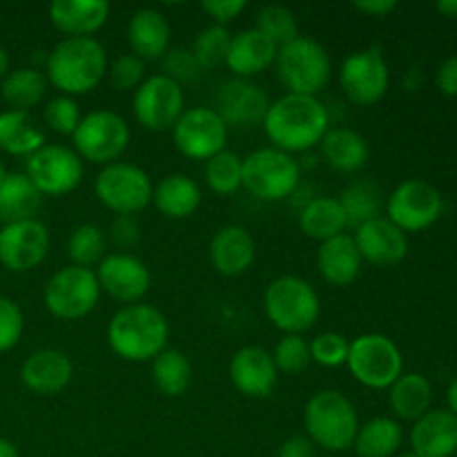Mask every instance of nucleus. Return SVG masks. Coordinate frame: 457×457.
Here are the masks:
<instances>
[{
    "label": "nucleus",
    "mask_w": 457,
    "mask_h": 457,
    "mask_svg": "<svg viewBox=\"0 0 457 457\" xmlns=\"http://www.w3.org/2000/svg\"><path fill=\"white\" fill-rule=\"evenodd\" d=\"M262 125L272 145L293 156L320 145L330 129V116L317 96L284 94L270 103Z\"/></svg>",
    "instance_id": "nucleus-1"
},
{
    "label": "nucleus",
    "mask_w": 457,
    "mask_h": 457,
    "mask_svg": "<svg viewBox=\"0 0 457 457\" xmlns=\"http://www.w3.org/2000/svg\"><path fill=\"white\" fill-rule=\"evenodd\" d=\"M45 76L61 96L89 94L107 76V52L96 38H62L45 61Z\"/></svg>",
    "instance_id": "nucleus-2"
},
{
    "label": "nucleus",
    "mask_w": 457,
    "mask_h": 457,
    "mask_svg": "<svg viewBox=\"0 0 457 457\" xmlns=\"http://www.w3.org/2000/svg\"><path fill=\"white\" fill-rule=\"evenodd\" d=\"M170 326L150 303L119 308L107 324V344L125 361H152L168 344Z\"/></svg>",
    "instance_id": "nucleus-3"
},
{
    "label": "nucleus",
    "mask_w": 457,
    "mask_h": 457,
    "mask_svg": "<svg viewBox=\"0 0 457 457\" xmlns=\"http://www.w3.org/2000/svg\"><path fill=\"white\" fill-rule=\"evenodd\" d=\"M303 427L312 445L330 453H344L353 449L360 431V418L355 404L344 393L326 388L306 402Z\"/></svg>",
    "instance_id": "nucleus-4"
},
{
    "label": "nucleus",
    "mask_w": 457,
    "mask_h": 457,
    "mask_svg": "<svg viewBox=\"0 0 457 457\" xmlns=\"http://www.w3.org/2000/svg\"><path fill=\"white\" fill-rule=\"evenodd\" d=\"M263 311L272 326L279 328L281 333L302 335L320 320V295L302 277H277L263 293Z\"/></svg>",
    "instance_id": "nucleus-5"
},
{
    "label": "nucleus",
    "mask_w": 457,
    "mask_h": 457,
    "mask_svg": "<svg viewBox=\"0 0 457 457\" xmlns=\"http://www.w3.org/2000/svg\"><path fill=\"white\" fill-rule=\"evenodd\" d=\"M275 71L279 83L288 89L286 94L317 96L330 83L333 62L324 45L299 36L293 43L277 49Z\"/></svg>",
    "instance_id": "nucleus-6"
},
{
    "label": "nucleus",
    "mask_w": 457,
    "mask_h": 457,
    "mask_svg": "<svg viewBox=\"0 0 457 457\" xmlns=\"http://www.w3.org/2000/svg\"><path fill=\"white\" fill-rule=\"evenodd\" d=\"M346 366L361 386L375 388V391L391 388L395 379L404 373L400 348L382 333H366L353 339Z\"/></svg>",
    "instance_id": "nucleus-7"
},
{
    "label": "nucleus",
    "mask_w": 457,
    "mask_h": 457,
    "mask_svg": "<svg viewBox=\"0 0 457 457\" xmlns=\"http://www.w3.org/2000/svg\"><path fill=\"white\" fill-rule=\"evenodd\" d=\"M241 187L254 199L284 201L299 187V163L277 147H262L250 152L244 159V177Z\"/></svg>",
    "instance_id": "nucleus-8"
},
{
    "label": "nucleus",
    "mask_w": 457,
    "mask_h": 457,
    "mask_svg": "<svg viewBox=\"0 0 457 457\" xmlns=\"http://www.w3.org/2000/svg\"><path fill=\"white\" fill-rule=\"evenodd\" d=\"M94 195L98 204L119 217V214H137L152 204L154 183L150 174L134 163L116 161L105 165L96 174L94 181Z\"/></svg>",
    "instance_id": "nucleus-9"
},
{
    "label": "nucleus",
    "mask_w": 457,
    "mask_h": 457,
    "mask_svg": "<svg viewBox=\"0 0 457 457\" xmlns=\"http://www.w3.org/2000/svg\"><path fill=\"white\" fill-rule=\"evenodd\" d=\"M71 138H74V152L80 159L105 168L116 163L128 150L129 125L116 112L94 110L80 119Z\"/></svg>",
    "instance_id": "nucleus-10"
},
{
    "label": "nucleus",
    "mask_w": 457,
    "mask_h": 457,
    "mask_svg": "<svg viewBox=\"0 0 457 457\" xmlns=\"http://www.w3.org/2000/svg\"><path fill=\"white\" fill-rule=\"evenodd\" d=\"M43 299L45 308L56 320H83L98 306V299H101L96 272L79 266L61 268L49 277Z\"/></svg>",
    "instance_id": "nucleus-11"
},
{
    "label": "nucleus",
    "mask_w": 457,
    "mask_h": 457,
    "mask_svg": "<svg viewBox=\"0 0 457 457\" xmlns=\"http://www.w3.org/2000/svg\"><path fill=\"white\" fill-rule=\"evenodd\" d=\"M391 71L378 45L348 54L339 67V85L353 105L370 107L382 101L388 92Z\"/></svg>",
    "instance_id": "nucleus-12"
},
{
    "label": "nucleus",
    "mask_w": 457,
    "mask_h": 457,
    "mask_svg": "<svg viewBox=\"0 0 457 457\" xmlns=\"http://www.w3.org/2000/svg\"><path fill=\"white\" fill-rule=\"evenodd\" d=\"M83 159L71 147L45 143L27 156L25 177L43 196H62L74 192L83 181Z\"/></svg>",
    "instance_id": "nucleus-13"
},
{
    "label": "nucleus",
    "mask_w": 457,
    "mask_h": 457,
    "mask_svg": "<svg viewBox=\"0 0 457 457\" xmlns=\"http://www.w3.org/2000/svg\"><path fill=\"white\" fill-rule=\"evenodd\" d=\"M445 210L440 190L422 179H409L391 192L386 201L388 221L402 232H422L431 228Z\"/></svg>",
    "instance_id": "nucleus-14"
},
{
    "label": "nucleus",
    "mask_w": 457,
    "mask_h": 457,
    "mask_svg": "<svg viewBox=\"0 0 457 457\" xmlns=\"http://www.w3.org/2000/svg\"><path fill=\"white\" fill-rule=\"evenodd\" d=\"M132 112L138 125L150 132H165L186 112V96L181 85L165 74H154L134 89Z\"/></svg>",
    "instance_id": "nucleus-15"
},
{
    "label": "nucleus",
    "mask_w": 457,
    "mask_h": 457,
    "mask_svg": "<svg viewBox=\"0 0 457 457\" xmlns=\"http://www.w3.org/2000/svg\"><path fill=\"white\" fill-rule=\"evenodd\" d=\"M177 150L192 161H208L226 150L228 125L212 107H190L174 123Z\"/></svg>",
    "instance_id": "nucleus-16"
},
{
    "label": "nucleus",
    "mask_w": 457,
    "mask_h": 457,
    "mask_svg": "<svg viewBox=\"0 0 457 457\" xmlns=\"http://www.w3.org/2000/svg\"><path fill=\"white\" fill-rule=\"evenodd\" d=\"M49 230L38 219L7 223L0 228V263L12 272H29L49 253Z\"/></svg>",
    "instance_id": "nucleus-17"
},
{
    "label": "nucleus",
    "mask_w": 457,
    "mask_h": 457,
    "mask_svg": "<svg viewBox=\"0 0 457 457\" xmlns=\"http://www.w3.org/2000/svg\"><path fill=\"white\" fill-rule=\"evenodd\" d=\"M94 272H96L101 293H107L125 306L141 303L152 286L150 268L129 253L105 254Z\"/></svg>",
    "instance_id": "nucleus-18"
},
{
    "label": "nucleus",
    "mask_w": 457,
    "mask_h": 457,
    "mask_svg": "<svg viewBox=\"0 0 457 457\" xmlns=\"http://www.w3.org/2000/svg\"><path fill=\"white\" fill-rule=\"evenodd\" d=\"M270 98L257 83L245 79H232L219 85L212 110L230 128H257L266 119Z\"/></svg>",
    "instance_id": "nucleus-19"
},
{
    "label": "nucleus",
    "mask_w": 457,
    "mask_h": 457,
    "mask_svg": "<svg viewBox=\"0 0 457 457\" xmlns=\"http://www.w3.org/2000/svg\"><path fill=\"white\" fill-rule=\"evenodd\" d=\"M232 379V386L245 397L253 400H263L270 397L279 379L272 353L262 346H244L232 355L230 369H228Z\"/></svg>",
    "instance_id": "nucleus-20"
},
{
    "label": "nucleus",
    "mask_w": 457,
    "mask_h": 457,
    "mask_svg": "<svg viewBox=\"0 0 457 457\" xmlns=\"http://www.w3.org/2000/svg\"><path fill=\"white\" fill-rule=\"evenodd\" d=\"M353 239H355L361 259L379 268L397 266L409 254V237L386 217H378L355 228Z\"/></svg>",
    "instance_id": "nucleus-21"
},
{
    "label": "nucleus",
    "mask_w": 457,
    "mask_h": 457,
    "mask_svg": "<svg viewBox=\"0 0 457 457\" xmlns=\"http://www.w3.org/2000/svg\"><path fill=\"white\" fill-rule=\"evenodd\" d=\"M71 378H74V364L70 355L58 348H40L31 353L21 366V379L25 388L40 397H52L65 391Z\"/></svg>",
    "instance_id": "nucleus-22"
},
{
    "label": "nucleus",
    "mask_w": 457,
    "mask_h": 457,
    "mask_svg": "<svg viewBox=\"0 0 457 457\" xmlns=\"http://www.w3.org/2000/svg\"><path fill=\"white\" fill-rule=\"evenodd\" d=\"M107 0H54L49 21L65 38H92L110 18Z\"/></svg>",
    "instance_id": "nucleus-23"
},
{
    "label": "nucleus",
    "mask_w": 457,
    "mask_h": 457,
    "mask_svg": "<svg viewBox=\"0 0 457 457\" xmlns=\"http://www.w3.org/2000/svg\"><path fill=\"white\" fill-rule=\"evenodd\" d=\"M411 446L420 457H453L457 453V415L428 411L411 428Z\"/></svg>",
    "instance_id": "nucleus-24"
},
{
    "label": "nucleus",
    "mask_w": 457,
    "mask_h": 457,
    "mask_svg": "<svg viewBox=\"0 0 457 457\" xmlns=\"http://www.w3.org/2000/svg\"><path fill=\"white\" fill-rule=\"evenodd\" d=\"M172 27L159 9H138L128 22V43L141 61H161L168 54Z\"/></svg>",
    "instance_id": "nucleus-25"
},
{
    "label": "nucleus",
    "mask_w": 457,
    "mask_h": 457,
    "mask_svg": "<svg viewBox=\"0 0 457 457\" xmlns=\"http://www.w3.org/2000/svg\"><path fill=\"white\" fill-rule=\"evenodd\" d=\"M253 235L244 226H223L210 241V262L223 277H241L254 263Z\"/></svg>",
    "instance_id": "nucleus-26"
},
{
    "label": "nucleus",
    "mask_w": 457,
    "mask_h": 457,
    "mask_svg": "<svg viewBox=\"0 0 457 457\" xmlns=\"http://www.w3.org/2000/svg\"><path fill=\"white\" fill-rule=\"evenodd\" d=\"M277 45L259 29H244L232 36L230 49L226 56V67L235 79H253L270 65H275Z\"/></svg>",
    "instance_id": "nucleus-27"
},
{
    "label": "nucleus",
    "mask_w": 457,
    "mask_h": 457,
    "mask_svg": "<svg viewBox=\"0 0 457 457\" xmlns=\"http://www.w3.org/2000/svg\"><path fill=\"white\" fill-rule=\"evenodd\" d=\"M361 263H364V259L357 250L355 239L346 232L328 241H321L320 250H317L320 275L324 277L326 284L337 286V288L351 286L360 277Z\"/></svg>",
    "instance_id": "nucleus-28"
},
{
    "label": "nucleus",
    "mask_w": 457,
    "mask_h": 457,
    "mask_svg": "<svg viewBox=\"0 0 457 457\" xmlns=\"http://www.w3.org/2000/svg\"><path fill=\"white\" fill-rule=\"evenodd\" d=\"M321 159L326 165L342 174H353L369 163V143L351 128H333L320 143Z\"/></svg>",
    "instance_id": "nucleus-29"
},
{
    "label": "nucleus",
    "mask_w": 457,
    "mask_h": 457,
    "mask_svg": "<svg viewBox=\"0 0 457 457\" xmlns=\"http://www.w3.org/2000/svg\"><path fill=\"white\" fill-rule=\"evenodd\" d=\"M152 204L165 219L181 221V219L192 217L199 210L201 187L187 174H168L154 186Z\"/></svg>",
    "instance_id": "nucleus-30"
},
{
    "label": "nucleus",
    "mask_w": 457,
    "mask_h": 457,
    "mask_svg": "<svg viewBox=\"0 0 457 457\" xmlns=\"http://www.w3.org/2000/svg\"><path fill=\"white\" fill-rule=\"evenodd\" d=\"M43 195L36 190L34 183L25 177V172H7L4 181L0 183V221L18 223L36 219Z\"/></svg>",
    "instance_id": "nucleus-31"
},
{
    "label": "nucleus",
    "mask_w": 457,
    "mask_h": 457,
    "mask_svg": "<svg viewBox=\"0 0 457 457\" xmlns=\"http://www.w3.org/2000/svg\"><path fill=\"white\" fill-rule=\"evenodd\" d=\"M433 388L424 375L420 373H402L388 388V404L395 418L418 422L422 415L431 411Z\"/></svg>",
    "instance_id": "nucleus-32"
},
{
    "label": "nucleus",
    "mask_w": 457,
    "mask_h": 457,
    "mask_svg": "<svg viewBox=\"0 0 457 457\" xmlns=\"http://www.w3.org/2000/svg\"><path fill=\"white\" fill-rule=\"evenodd\" d=\"M299 228L308 239L328 241L333 237L344 235L348 228L346 214H344L339 199L333 196H317L311 199L299 212Z\"/></svg>",
    "instance_id": "nucleus-33"
},
{
    "label": "nucleus",
    "mask_w": 457,
    "mask_h": 457,
    "mask_svg": "<svg viewBox=\"0 0 457 457\" xmlns=\"http://www.w3.org/2000/svg\"><path fill=\"white\" fill-rule=\"evenodd\" d=\"M45 132L29 112L7 110L0 114V150L13 156H31L45 145Z\"/></svg>",
    "instance_id": "nucleus-34"
},
{
    "label": "nucleus",
    "mask_w": 457,
    "mask_h": 457,
    "mask_svg": "<svg viewBox=\"0 0 457 457\" xmlns=\"http://www.w3.org/2000/svg\"><path fill=\"white\" fill-rule=\"evenodd\" d=\"M49 87V80L45 71L36 67H21V70L9 71L0 83V96L7 103L9 110L29 112L45 98Z\"/></svg>",
    "instance_id": "nucleus-35"
},
{
    "label": "nucleus",
    "mask_w": 457,
    "mask_h": 457,
    "mask_svg": "<svg viewBox=\"0 0 457 457\" xmlns=\"http://www.w3.org/2000/svg\"><path fill=\"white\" fill-rule=\"evenodd\" d=\"M404 433L397 420L373 418L366 424H360L353 449L360 457H393L400 451Z\"/></svg>",
    "instance_id": "nucleus-36"
},
{
    "label": "nucleus",
    "mask_w": 457,
    "mask_h": 457,
    "mask_svg": "<svg viewBox=\"0 0 457 457\" xmlns=\"http://www.w3.org/2000/svg\"><path fill=\"white\" fill-rule=\"evenodd\" d=\"M152 382L165 397H181L192 384V364L186 353L165 348L152 360Z\"/></svg>",
    "instance_id": "nucleus-37"
},
{
    "label": "nucleus",
    "mask_w": 457,
    "mask_h": 457,
    "mask_svg": "<svg viewBox=\"0 0 457 457\" xmlns=\"http://www.w3.org/2000/svg\"><path fill=\"white\" fill-rule=\"evenodd\" d=\"M344 214H346L348 228H360L373 221L382 212V192L370 181H355L344 187L339 196Z\"/></svg>",
    "instance_id": "nucleus-38"
},
{
    "label": "nucleus",
    "mask_w": 457,
    "mask_h": 457,
    "mask_svg": "<svg viewBox=\"0 0 457 457\" xmlns=\"http://www.w3.org/2000/svg\"><path fill=\"white\" fill-rule=\"evenodd\" d=\"M105 250L107 235L96 223H80V226H76L65 245V253L70 257L71 266L89 268V270L103 262Z\"/></svg>",
    "instance_id": "nucleus-39"
},
{
    "label": "nucleus",
    "mask_w": 457,
    "mask_h": 457,
    "mask_svg": "<svg viewBox=\"0 0 457 457\" xmlns=\"http://www.w3.org/2000/svg\"><path fill=\"white\" fill-rule=\"evenodd\" d=\"M205 186L219 196L235 195L241 187V177H244V159L237 152L223 150L214 154L212 159L205 161Z\"/></svg>",
    "instance_id": "nucleus-40"
},
{
    "label": "nucleus",
    "mask_w": 457,
    "mask_h": 457,
    "mask_svg": "<svg viewBox=\"0 0 457 457\" xmlns=\"http://www.w3.org/2000/svg\"><path fill=\"white\" fill-rule=\"evenodd\" d=\"M254 29L262 31V34L266 36V38H270L277 47H284V45L299 38L297 18H295V13L290 12L288 7H284V4H266V7L259 9Z\"/></svg>",
    "instance_id": "nucleus-41"
},
{
    "label": "nucleus",
    "mask_w": 457,
    "mask_h": 457,
    "mask_svg": "<svg viewBox=\"0 0 457 457\" xmlns=\"http://www.w3.org/2000/svg\"><path fill=\"white\" fill-rule=\"evenodd\" d=\"M232 34L228 31V27L223 25H208L205 29H201L196 34L195 43H192V54L199 61V65L204 70H210V67L226 65L228 49H230Z\"/></svg>",
    "instance_id": "nucleus-42"
},
{
    "label": "nucleus",
    "mask_w": 457,
    "mask_h": 457,
    "mask_svg": "<svg viewBox=\"0 0 457 457\" xmlns=\"http://www.w3.org/2000/svg\"><path fill=\"white\" fill-rule=\"evenodd\" d=\"M272 360L279 373L299 375L311 364V348L302 335H284L272 351Z\"/></svg>",
    "instance_id": "nucleus-43"
},
{
    "label": "nucleus",
    "mask_w": 457,
    "mask_h": 457,
    "mask_svg": "<svg viewBox=\"0 0 457 457\" xmlns=\"http://www.w3.org/2000/svg\"><path fill=\"white\" fill-rule=\"evenodd\" d=\"M311 348V361H317L324 369H339L346 364L351 339L342 333H321L308 344Z\"/></svg>",
    "instance_id": "nucleus-44"
},
{
    "label": "nucleus",
    "mask_w": 457,
    "mask_h": 457,
    "mask_svg": "<svg viewBox=\"0 0 457 457\" xmlns=\"http://www.w3.org/2000/svg\"><path fill=\"white\" fill-rule=\"evenodd\" d=\"M43 119H45V125H47L52 132L71 137V134L76 132V128H79L83 114H80V107L74 98L56 96L45 105Z\"/></svg>",
    "instance_id": "nucleus-45"
},
{
    "label": "nucleus",
    "mask_w": 457,
    "mask_h": 457,
    "mask_svg": "<svg viewBox=\"0 0 457 457\" xmlns=\"http://www.w3.org/2000/svg\"><path fill=\"white\" fill-rule=\"evenodd\" d=\"M161 61H163V74L177 85L199 83L205 71L195 58L192 49L187 47H170Z\"/></svg>",
    "instance_id": "nucleus-46"
},
{
    "label": "nucleus",
    "mask_w": 457,
    "mask_h": 457,
    "mask_svg": "<svg viewBox=\"0 0 457 457\" xmlns=\"http://www.w3.org/2000/svg\"><path fill=\"white\" fill-rule=\"evenodd\" d=\"M107 79L116 92H129L137 89L138 85L145 80V61H141L134 54H120L114 58L110 67H107Z\"/></svg>",
    "instance_id": "nucleus-47"
},
{
    "label": "nucleus",
    "mask_w": 457,
    "mask_h": 457,
    "mask_svg": "<svg viewBox=\"0 0 457 457\" xmlns=\"http://www.w3.org/2000/svg\"><path fill=\"white\" fill-rule=\"evenodd\" d=\"M25 330V317L13 299L0 295V353H7L21 342Z\"/></svg>",
    "instance_id": "nucleus-48"
},
{
    "label": "nucleus",
    "mask_w": 457,
    "mask_h": 457,
    "mask_svg": "<svg viewBox=\"0 0 457 457\" xmlns=\"http://www.w3.org/2000/svg\"><path fill=\"white\" fill-rule=\"evenodd\" d=\"M107 237H110L112 245H114L116 250L128 253V250L137 248L138 241H141V223H138L137 217H132V214H119V217L112 221Z\"/></svg>",
    "instance_id": "nucleus-49"
},
{
    "label": "nucleus",
    "mask_w": 457,
    "mask_h": 457,
    "mask_svg": "<svg viewBox=\"0 0 457 457\" xmlns=\"http://www.w3.org/2000/svg\"><path fill=\"white\" fill-rule=\"evenodd\" d=\"M201 9L214 21V25H223L239 18V13L245 9V0H204Z\"/></svg>",
    "instance_id": "nucleus-50"
},
{
    "label": "nucleus",
    "mask_w": 457,
    "mask_h": 457,
    "mask_svg": "<svg viewBox=\"0 0 457 457\" xmlns=\"http://www.w3.org/2000/svg\"><path fill=\"white\" fill-rule=\"evenodd\" d=\"M436 85L445 96H457V56L446 58L436 74Z\"/></svg>",
    "instance_id": "nucleus-51"
},
{
    "label": "nucleus",
    "mask_w": 457,
    "mask_h": 457,
    "mask_svg": "<svg viewBox=\"0 0 457 457\" xmlns=\"http://www.w3.org/2000/svg\"><path fill=\"white\" fill-rule=\"evenodd\" d=\"M275 457H317V446L306 436H293L277 449Z\"/></svg>",
    "instance_id": "nucleus-52"
},
{
    "label": "nucleus",
    "mask_w": 457,
    "mask_h": 457,
    "mask_svg": "<svg viewBox=\"0 0 457 457\" xmlns=\"http://www.w3.org/2000/svg\"><path fill=\"white\" fill-rule=\"evenodd\" d=\"M397 7L395 0H355L353 9L370 18H386Z\"/></svg>",
    "instance_id": "nucleus-53"
},
{
    "label": "nucleus",
    "mask_w": 457,
    "mask_h": 457,
    "mask_svg": "<svg viewBox=\"0 0 457 457\" xmlns=\"http://www.w3.org/2000/svg\"><path fill=\"white\" fill-rule=\"evenodd\" d=\"M436 9L446 18H457V0H440L436 3Z\"/></svg>",
    "instance_id": "nucleus-54"
},
{
    "label": "nucleus",
    "mask_w": 457,
    "mask_h": 457,
    "mask_svg": "<svg viewBox=\"0 0 457 457\" xmlns=\"http://www.w3.org/2000/svg\"><path fill=\"white\" fill-rule=\"evenodd\" d=\"M418 87H420V71L409 70L404 76V89L406 92H415Z\"/></svg>",
    "instance_id": "nucleus-55"
},
{
    "label": "nucleus",
    "mask_w": 457,
    "mask_h": 457,
    "mask_svg": "<svg viewBox=\"0 0 457 457\" xmlns=\"http://www.w3.org/2000/svg\"><path fill=\"white\" fill-rule=\"evenodd\" d=\"M0 457H21V453H18V446L12 440L0 437Z\"/></svg>",
    "instance_id": "nucleus-56"
},
{
    "label": "nucleus",
    "mask_w": 457,
    "mask_h": 457,
    "mask_svg": "<svg viewBox=\"0 0 457 457\" xmlns=\"http://www.w3.org/2000/svg\"><path fill=\"white\" fill-rule=\"evenodd\" d=\"M446 402H449V411L457 415V378L451 382L449 391H446Z\"/></svg>",
    "instance_id": "nucleus-57"
},
{
    "label": "nucleus",
    "mask_w": 457,
    "mask_h": 457,
    "mask_svg": "<svg viewBox=\"0 0 457 457\" xmlns=\"http://www.w3.org/2000/svg\"><path fill=\"white\" fill-rule=\"evenodd\" d=\"M7 74H9V54L7 49L0 47V83H3V79Z\"/></svg>",
    "instance_id": "nucleus-58"
},
{
    "label": "nucleus",
    "mask_w": 457,
    "mask_h": 457,
    "mask_svg": "<svg viewBox=\"0 0 457 457\" xmlns=\"http://www.w3.org/2000/svg\"><path fill=\"white\" fill-rule=\"evenodd\" d=\"M4 177H7V170H4V163L0 161V183L4 181Z\"/></svg>",
    "instance_id": "nucleus-59"
},
{
    "label": "nucleus",
    "mask_w": 457,
    "mask_h": 457,
    "mask_svg": "<svg viewBox=\"0 0 457 457\" xmlns=\"http://www.w3.org/2000/svg\"><path fill=\"white\" fill-rule=\"evenodd\" d=\"M397 457H420V455H415L413 451H411V453H402V455H397Z\"/></svg>",
    "instance_id": "nucleus-60"
},
{
    "label": "nucleus",
    "mask_w": 457,
    "mask_h": 457,
    "mask_svg": "<svg viewBox=\"0 0 457 457\" xmlns=\"http://www.w3.org/2000/svg\"><path fill=\"white\" fill-rule=\"evenodd\" d=\"M453 457H457V453H455V455H453Z\"/></svg>",
    "instance_id": "nucleus-61"
}]
</instances>
